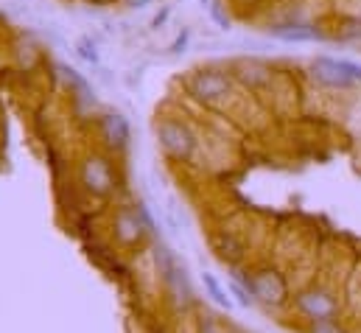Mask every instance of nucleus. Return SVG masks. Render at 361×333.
Instances as JSON below:
<instances>
[{
	"label": "nucleus",
	"instance_id": "8",
	"mask_svg": "<svg viewBox=\"0 0 361 333\" xmlns=\"http://www.w3.org/2000/svg\"><path fill=\"white\" fill-rule=\"evenodd\" d=\"M269 34L271 37H277V40H283V42H314V40H322V34H319L314 25H305V23L271 25Z\"/></svg>",
	"mask_w": 361,
	"mask_h": 333
},
{
	"label": "nucleus",
	"instance_id": "9",
	"mask_svg": "<svg viewBox=\"0 0 361 333\" xmlns=\"http://www.w3.org/2000/svg\"><path fill=\"white\" fill-rule=\"evenodd\" d=\"M115 230H118L121 241H135V238H140L143 222H140V216H137V213H129V210H123V213L115 219Z\"/></svg>",
	"mask_w": 361,
	"mask_h": 333
},
{
	"label": "nucleus",
	"instance_id": "19",
	"mask_svg": "<svg viewBox=\"0 0 361 333\" xmlns=\"http://www.w3.org/2000/svg\"><path fill=\"white\" fill-rule=\"evenodd\" d=\"M146 3H152V0H129V6H132V8H143Z\"/></svg>",
	"mask_w": 361,
	"mask_h": 333
},
{
	"label": "nucleus",
	"instance_id": "20",
	"mask_svg": "<svg viewBox=\"0 0 361 333\" xmlns=\"http://www.w3.org/2000/svg\"><path fill=\"white\" fill-rule=\"evenodd\" d=\"M199 3H202V6H210V0H199Z\"/></svg>",
	"mask_w": 361,
	"mask_h": 333
},
{
	"label": "nucleus",
	"instance_id": "7",
	"mask_svg": "<svg viewBox=\"0 0 361 333\" xmlns=\"http://www.w3.org/2000/svg\"><path fill=\"white\" fill-rule=\"evenodd\" d=\"M85 185L92 193H106L112 188V168L104 157H90L85 166Z\"/></svg>",
	"mask_w": 361,
	"mask_h": 333
},
{
	"label": "nucleus",
	"instance_id": "14",
	"mask_svg": "<svg viewBox=\"0 0 361 333\" xmlns=\"http://www.w3.org/2000/svg\"><path fill=\"white\" fill-rule=\"evenodd\" d=\"M339 68L345 71V76L350 79L353 84L361 82V65L359 62H350V59H339Z\"/></svg>",
	"mask_w": 361,
	"mask_h": 333
},
{
	"label": "nucleus",
	"instance_id": "17",
	"mask_svg": "<svg viewBox=\"0 0 361 333\" xmlns=\"http://www.w3.org/2000/svg\"><path fill=\"white\" fill-rule=\"evenodd\" d=\"M314 333H345V331H339L334 322H314Z\"/></svg>",
	"mask_w": 361,
	"mask_h": 333
},
{
	"label": "nucleus",
	"instance_id": "2",
	"mask_svg": "<svg viewBox=\"0 0 361 333\" xmlns=\"http://www.w3.org/2000/svg\"><path fill=\"white\" fill-rule=\"evenodd\" d=\"M297 308H300L308 320H314V322H334V317H336V311H339L336 300H334L328 291H322V289L302 291V294L297 297Z\"/></svg>",
	"mask_w": 361,
	"mask_h": 333
},
{
	"label": "nucleus",
	"instance_id": "10",
	"mask_svg": "<svg viewBox=\"0 0 361 333\" xmlns=\"http://www.w3.org/2000/svg\"><path fill=\"white\" fill-rule=\"evenodd\" d=\"M59 73H62V79H65V84L79 95V98H85V101H92V92H90V84H87V79H82L79 76V71H73V68H68V65H59L56 68Z\"/></svg>",
	"mask_w": 361,
	"mask_h": 333
},
{
	"label": "nucleus",
	"instance_id": "1",
	"mask_svg": "<svg viewBox=\"0 0 361 333\" xmlns=\"http://www.w3.org/2000/svg\"><path fill=\"white\" fill-rule=\"evenodd\" d=\"M157 138H160V146L166 149V155L174 157V160H188L193 155L196 140H193L190 129L177 123V121H160L157 123Z\"/></svg>",
	"mask_w": 361,
	"mask_h": 333
},
{
	"label": "nucleus",
	"instance_id": "4",
	"mask_svg": "<svg viewBox=\"0 0 361 333\" xmlns=\"http://www.w3.org/2000/svg\"><path fill=\"white\" fill-rule=\"evenodd\" d=\"M188 87L199 101H216L230 92V76H224L219 71H199Z\"/></svg>",
	"mask_w": 361,
	"mask_h": 333
},
{
	"label": "nucleus",
	"instance_id": "11",
	"mask_svg": "<svg viewBox=\"0 0 361 333\" xmlns=\"http://www.w3.org/2000/svg\"><path fill=\"white\" fill-rule=\"evenodd\" d=\"M202 283H204V289H207V294L213 297V303H216V305H221V308H230V305H233V300L227 297V291L219 286V280H216L210 272H204V274H202Z\"/></svg>",
	"mask_w": 361,
	"mask_h": 333
},
{
	"label": "nucleus",
	"instance_id": "15",
	"mask_svg": "<svg viewBox=\"0 0 361 333\" xmlns=\"http://www.w3.org/2000/svg\"><path fill=\"white\" fill-rule=\"evenodd\" d=\"M342 37L345 40H361V20H348L345 28H342Z\"/></svg>",
	"mask_w": 361,
	"mask_h": 333
},
{
	"label": "nucleus",
	"instance_id": "3",
	"mask_svg": "<svg viewBox=\"0 0 361 333\" xmlns=\"http://www.w3.org/2000/svg\"><path fill=\"white\" fill-rule=\"evenodd\" d=\"M250 291L255 300L267 305H283L286 303V280L277 272H258L250 277Z\"/></svg>",
	"mask_w": 361,
	"mask_h": 333
},
{
	"label": "nucleus",
	"instance_id": "6",
	"mask_svg": "<svg viewBox=\"0 0 361 333\" xmlns=\"http://www.w3.org/2000/svg\"><path fill=\"white\" fill-rule=\"evenodd\" d=\"M101 135H104L106 146L126 149V143H129V121L123 115H118V112H109L101 121Z\"/></svg>",
	"mask_w": 361,
	"mask_h": 333
},
{
	"label": "nucleus",
	"instance_id": "16",
	"mask_svg": "<svg viewBox=\"0 0 361 333\" xmlns=\"http://www.w3.org/2000/svg\"><path fill=\"white\" fill-rule=\"evenodd\" d=\"M188 40H190V31H182L180 37L174 40V45H171L169 51H171V54H182V51H185V45H188Z\"/></svg>",
	"mask_w": 361,
	"mask_h": 333
},
{
	"label": "nucleus",
	"instance_id": "5",
	"mask_svg": "<svg viewBox=\"0 0 361 333\" xmlns=\"http://www.w3.org/2000/svg\"><path fill=\"white\" fill-rule=\"evenodd\" d=\"M311 71H314V79L322 82L325 87H334V90H348V87H353V82H350V79L345 76V71L339 68V59L319 56V59H314Z\"/></svg>",
	"mask_w": 361,
	"mask_h": 333
},
{
	"label": "nucleus",
	"instance_id": "13",
	"mask_svg": "<svg viewBox=\"0 0 361 333\" xmlns=\"http://www.w3.org/2000/svg\"><path fill=\"white\" fill-rule=\"evenodd\" d=\"M76 51H79V56L82 59H87L90 65H98V51H95V45H92L90 40H79V45H76Z\"/></svg>",
	"mask_w": 361,
	"mask_h": 333
},
{
	"label": "nucleus",
	"instance_id": "18",
	"mask_svg": "<svg viewBox=\"0 0 361 333\" xmlns=\"http://www.w3.org/2000/svg\"><path fill=\"white\" fill-rule=\"evenodd\" d=\"M166 20H169V8H163V14H157V17H154V28H160Z\"/></svg>",
	"mask_w": 361,
	"mask_h": 333
},
{
	"label": "nucleus",
	"instance_id": "12",
	"mask_svg": "<svg viewBox=\"0 0 361 333\" xmlns=\"http://www.w3.org/2000/svg\"><path fill=\"white\" fill-rule=\"evenodd\" d=\"M207 8H210V17L216 20V25H219V28H224V31H227V28L233 25V23H230V14L224 11V3H221V0H210V6H207Z\"/></svg>",
	"mask_w": 361,
	"mask_h": 333
}]
</instances>
